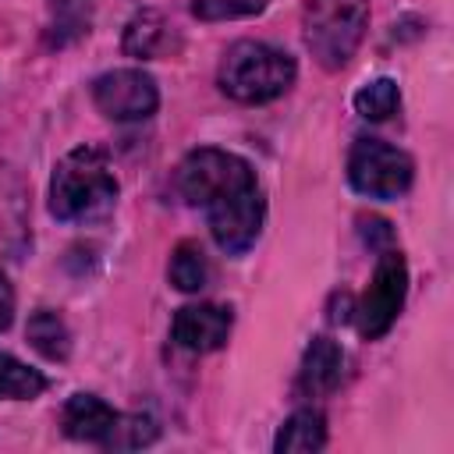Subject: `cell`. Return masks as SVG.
Listing matches in <instances>:
<instances>
[{
    "label": "cell",
    "mask_w": 454,
    "mask_h": 454,
    "mask_svg": "<svg viewBox=\"0 0 454 454\" xmlns=\"http://www.w3.org/2000/svg\"><path fill=\"white\" fill-rule=\"evenodd\" d=\"M117 177L106 163V153L96 145L71 149L50 177V213L64 223H89L114 209Z\"/></svg>",
    "instance_id": "1"
},
{
    "label": "cell",
    "mask_w": 454,
    "mask_h": 454,
    "mask_svg": "<svg viewBox=\"0 0 454 454\" xmlns=\"http://www.w3.org/2000/svg\"><path fill=\"white\" fill-rule=\"evenodd\" d=\"M294 57L270 43H234L220 64V89L238 103H270L294 82Z\"/></svg>",
    "instance_id": "2"
},
{
    "label": "cell",
    "mask_w": 454,
    "mask_h": 454,
    "mask_svg": "<svg viewBox=\"0 0 454 454\" xmlns=\"http://www.w3.org/2000/svg\"><path fill=\"white\" fill-rule=\"evenodd\" d=\"M365 25H369V0H305L301 11L305 46L326 71H337L355 57Z\"/></svg>",
    "instance_id": "3"
},
{
    "label": "cell",
    "mask_w": 454,
    "mask_h": 454,
    "mask_svg": "<svg viewBox=\"0 0 454 454\" xmlns=\"http://www.w3.org/2000/svg\"><path fill=\"white\" fill-rule=\"evenodd\" d=\"M174 184H177V195L188 202V206H199L206 209L209 202L245 188V184H255V170L234 156V153H223V149H195L181 160L177 174H174Z\"/></svg>",
    "instance_id": "4"
},
{
    "label": "cell",
    "mask_w": 454,
    "mask_h": 454,
    "mask_svg": "<svg viewBox=\"0 0 454 454\" xmlns=\"http://www.w3.org/2000/svg\"><path fill=\"white\" fill-rule=\"evenodd\" d=\"M415 167L408 153L380 142V138H358L348 156V181L355 192L369 199H397L411 188Z\"/></svg>",
    "instance_id": "5"
},
{
    "label": "cell",
    "mask_w": 454,
    "mask_h": 454,
    "mask_svg": "<svg viewBox=\"0 0 454 454\" xmlns=\"http://www.w3.org/2000/svg\"><path fill=\"white\" fill-rule=\"evenodd\" d=\"M404 294H408V266H404V255L397 248H387L380 255V262H376V273H372V280H369L358 309H355L358 333L369 337V340L383 337L394 326V319H397V312L404 305Z\"/></svg>",
    "instance_id": "6"
},
{
    "label": "cell",
    "mask_w": 454,
    "mask_h": 454,
    "mask_svg": "<svg viewBox=\"0 0 454 454\" xmlns=\"http://www.w3.org/2000/svg\"><path fill=\"white\" fill-rule=\"evenodd\" d=\"M262 216H266V202H262L259 184H245V188L206 206L209 231L227 255H241L255 245V238L262 231Z\"/></svg>",
    "instance_id": "7"
},
{
    "label": "cell",
    "mask_w": 454,
    "mask_h": 454,
    "mask_svg": "<svg viewBox=\"0 0 454 454\" xmlns=\"http://www.w3.org/2000/svg\"><path fill=\"white\" fill-rule=\"evenodd\" d=\"M92 99H96L99 114L110 121H145L156 114L160 92L145 71L121 67V71H106L92 82Z\"/></svg>",
    "instance_id": "8"
},
{
    "label": "cell",
    "mask_w": 454,
    "mask_h": 454,
    "mask_svg": "<svg viewBox=\"0 0 454 454\" xmlns=\"http://www.w3.org/2000/svg\"><path fill=\"white\" fill-rule=\"evenodd\" d=\"M227 333H231V312L220 309V305H184L177 309L174 323H170V337L177 348L184 351H195V355H206V351H216L227 344Z\"/></svg>",
    "instance_id": "9"
},
{
    "label": "cell",
    "mask_w": 454,
    "mask_h": 454,
    "mask_svg": "<svg viewBox=\"0 0 454 454\" xmlns=\"http://www.w3.org/2000/svg\"><path fill=\"white\" fill-rule=\"evenodd\" d=\"M117 419L121 415L106 401H99L96 394H74L64 404V433L71 440H85V443H103L106 447Z\"/></svg>",
    "instance_id": "10"
},
{
    "label": "cell",
    "mask_w": 454,
    "mask_h": 454,
    "mask_svg": "<svg viewBox=\"0 0 454 454\" xmlns=\"http://www.w3.org/2000/svg\"><path fill=\"white\" fill-rule=\"evenodd\" d=\"M340 376H344V351H340L330 337H316V340L305 348L301 372H298V387H301L309 397H323V394L337 390Z\"/></svg>",
    "instance_id": "11"
},
{
    "label": "cell",
    "mask_w": 454,
    "mask_h": 454,
    "mask_svg": "<svg viewBox=\"0 0 454 454\" xmlns=\"http://www.w3.org/2000/svg\"><path fill=\"white\" fill-rule=\"evenodd\" d=\"M174 46H177L174 25L160 11H138L124 28V53L128 57L153 60V57H167Z\"/></svg>",
    "instance_id": "12"
},
{
    "label": "cell",
    "mask_w": 454,
    "mask_h": 454,
    "mask_svg": "<svg viewBox=\"0 0 454 454\" xmlns=\"http://www.w3.org/2000/svg\"><path fill=\"white\" fill-rule=\"evenodd\" d=\"M323 443H326V419H323L316 408L294 411V415L280 426V433H277V440H273V447H277L280 454H309V450H319Z\"/></svg>",
    "instance_id": "13"
},
{
    "label": "cell",
    "mask_w": 454,
    "mask_h": 454,
    "mask_svg": "<svg viewBox=\"0 0 454 454\" xmlns=\"http://www.w3.org/2000/svg\"><path fill=\"white\" fill-rule=\"evenodd\" d=\"M28 344L43 358H50V362H64L71 355V333H67L64 319L57 312H50V309L32 312V319H28Z\"/></svg>",
    "instance_id": "14"
},
{
    "label": "cell",
    "mask_w": 454,
    "mask_h": 454,
    "mask_svg": "<svg viewBox=\"0 0 454 454\" xmlns=\"http://www.w3.org/2000/svg\"><path fill=\"white\" fill-rule=\"evenodd\" d=\"M209 280V259L195 241H181L170 255V284L177 291H202Z\"/></svg>",
    "instance_id": "15"
},
{
    "label": "cell",
    "mask_w": 454,
    "mask_h": 454,
    "mask_svg": "<svg viewBox=\"0 0 454 454\" xmlns=\"http://www.w3.org/2000/svg\"><path fill=\"white\" fill-rule=\"evenodd\" d=\"M46 387V376L28 369L25 362H18L14 355H4L0 351V397L7 401H32L39 397Z\"/></svg>",
    "instance_id": "16"
},
{
    "label": "cell",
    "mask_w": 454,
    "mask_h": 454,
    "mask_svg": "<svg viewBox=\"0 0 454 454\" xmlns=\"http://www.w3.org/2000/svg\"><path fill=\"white\" fill-rule=\"evenodd\" d=\"M397 103H401V92H397V82L390 78H376L355 92V110L365 121H387L397 110Z\"/></svg>",
    "instance_id": "17"
},
{
    "label": "cell",
    "mask_w": 454,
    "mask_h": 454,
    "mask_svg": "<svg viewBox=\"0 0 454 454\" xmlns=\"http://www.w3.org/2000/svg\"><path fill=\"white\" fill-rule=\"evenodd\" d=\"M92 4H96V0H50V7H53V32H57V43H64L67 35H82V32H89Z\"/></svg>",
    "instance_id": "18"
},
{
    "label": "cell",
    "mask_w": 454,
    "mask_h": 454,
    "mask_svg": "<svg viewBox=\"0 0 454 454\" xmlns=\"http://www.w3.org/2000/svg\"><path fill=\"white\" fill-rule=\"evenodd\" d=\"M153 440H156V422L149 415H121L106 447L128 450V447H142V443H153Z\"/></svg>",
    "instance_id": "19"
},
{
    "label": "cell",
    "mask_w": 454,
    "mask_h": 454,
    "mask_svg": "<svg viewBox=\"0 0 454 454\" xmlns=\"http://www.w3.org/2000/svg\"><path fill=\"white\" fill-rule=\"evenodd\" d=\"M262 7H266V0H195L192 4L195 18H206V21L245 18V14H259Z\"/></svg>",
    "instance_id": "20"
},
{
    "label": "cell",
    "mask_w": 454,
    "mask_h": 454,
    "mask_svg": "<svg viewBox=\"0 0 454 454\" xmlns=\"http://www.w3.org/2000/svg\"><path fill=\"white\" fill-rule=\"evenodd\" d=\"M11 319H14V287H11V280L0 273V330H7Z\"/></svg>",
    "instance_id": "21"
},
{
    "label": "cell",
    "mask_w": 454,
    "mask_h": 454,
    "mask_svg": "<svg viewBox=\"0 0 454 454\" xmlns=\"http://www.w3.org/2000/svg\"><path fill=\"white\" fill-rule=\"evenodd\" d=\"M362 234H365V241H369V245L390 241V223H387V220H376V216H372V220H365V231H362Z\"/></svg>",
    "instance_id": "22"
}]
</instances>
